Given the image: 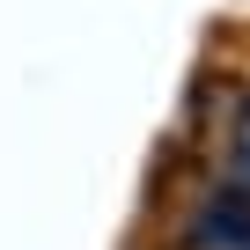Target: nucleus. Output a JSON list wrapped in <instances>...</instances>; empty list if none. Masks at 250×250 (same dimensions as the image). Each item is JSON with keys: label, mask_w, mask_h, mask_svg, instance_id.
<instances>
[{"label": "nucleus", "mask_w": 250, "mask_h": 250, "mask_svg": "<svg viewBox=\"0 0 250 250\" xmlns=\"http://www.w3.org/2000/svg\"><path fill=\"white\" fill-rule=\"evenodd\" d=\"M191 147L206 162V184L250 199V81L243 74H206L191 88Z\"/></svg>", "instance_id": "obj_1"}]
</instances>
